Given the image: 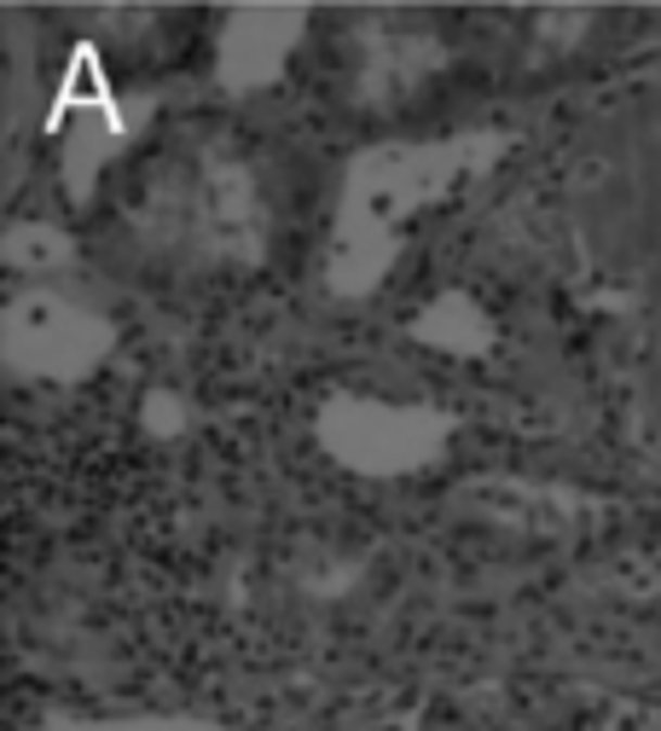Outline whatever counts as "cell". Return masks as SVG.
I'll return each instance as SVG.
<instances>
[]
</instances>
